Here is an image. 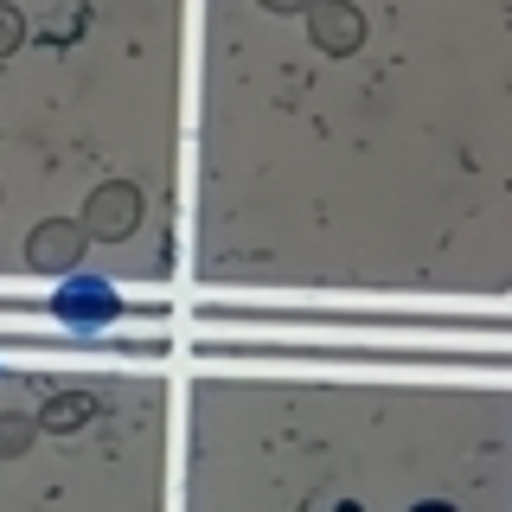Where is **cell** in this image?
Returning a JSON list of instances; mask_svg holds the SVG:
<instances>
[{
	"label": "cell",
	"mask_w": 512,
	"mask_h": 512,
	"mask_svg": "<svg viewBox=\"0 0 512 512\" xmlns=\"http://www.w3.org/2000/svg\"><path fill=\"white\" fill-rule=\"evenodd\" d=\"M135 218H141V212H135V186H103V192L90 199V231H96V237H122Z\"/></svg>",
	"instance_id": "2"
},
{
	"label": "cell",
	"mask_w": 512,
	"mask_h": 512,
	"mask_svg": "<svg viewBox=\"0 0 512 512\" xmlns=\"http://www.w3.org/2000/svg\"><path fill=\"white\" fill-rule=\"evenodd\" d=\"M52 314L58 320H71V327H103V320H116L122 314V295L109 282H64L58 295H52Z\"/></svg>",
	"instance_id": "1"
},
{
	"label": "cell",
	"mask_w": 512,
	"mask_h": 512,
	"mask_svg": "<svg viewBox=\"0 0 512 512\" xmlns=\"http://www.w3.org/2000/svg\"><path fill=\"white\" fill-rule=\"evenodd\" d=\"M20 45V13H0V52H13Z\"/></svg>",
	"instance_id": "6"
},
{
	"label": "cell",
	"mask_w": 512,
	"mask_h": 512,
	"mask_svg": "<svg viewBox=\"0 0 512 512\" xmlns=\"http://www.w3.org/2000/svg\"><path fill=\"white\" fill-rule=\"evenodd\" d=\"M84 416H90V397H58V404H45V423H52V429H77V423H84Z\"/></svg>",
	"instance_id": "4"
},
{
	"label": "cell",
	"mask_w": 512,
	"mask_h": 512,
	"mask_svg": "<svg viewBox=\"0 0 512 512\" xmlns=\"http://www.w3.org/2000/svg\"><path fill=\"white\" fill-rule=\"evenodd\" d=\"M410 512H455L448 500H423V506H410Z\"/></svg>",
	"instance_id": "7"
},
{
	"label": "cell",
	"mask_w": 512,
	"mask_h": 512,
	"mask_svg": "<svg viewBox=\"0 0 512 512\" xmlns=\"http://www.w3.org/2000/svg\"><path fill=\"white\" fill-rule=\"evenodd\" d=\"M320 32H327V45H333V52H340V45H352V39H359V20H346V13H320Z\"/></svg>",
	"instance_id": "5"
},
{
	"label": "cell",
	"mask_w": 512,
	"mask_h": 512,
	"mask_svg": "<svg viewBox=\"0 0 512 512\" xmlns=\"http://www.w3.org/2000/svg\"><path fill=\"white\" fill-rule=\"evenodd\" d=\"M340 512H359V500H346V506H340Z\"/></svg>",
	"instance_id": "8"
},
{
	"label": "cell",
	"mask_w": 512,
	"mask_h": 512,
	"mask_svg": "<svg viewBox=\"0 0 512 512\" xmlns=\"http://www.w3.org/2000/svg\"><path fill=\"white\" fill-rule=\"evenodd\" d=\"M71 250H77V224H45V231H32V269H71Z\"/></svg>",
	"instance_id": "3"
}]
</instances>
